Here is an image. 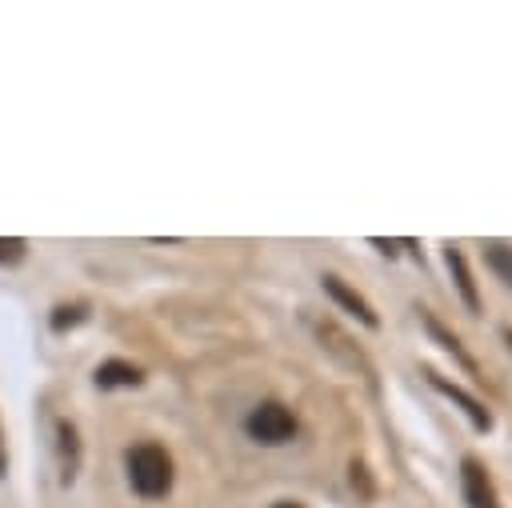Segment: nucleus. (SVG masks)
Here are the masks:
<instances>
[{
	"mask_svg": "<svg viewBox=\"0 0 512 508\" xmlns=\"http://www.w3.org/2000/svg\"><path fill=\"white\" fill-rule=\"evenodd\" d=\"M24 252H28L24 236H0V264H20Z\"/></svg>",
	"mask_w": 512,
	"mask_h": 508,
	"instance_id": "12",
	"label": "nucleus"
},
{
	"mask_svg": "<svg viewBox=\"0 0 512 508\" xmlns=\"http://www.w3.org/2000/svg\"><path fill=\"white\" fill-rule=\"evenodd\" d=\"M84 320H88V308L84 304H56L52 316H48V328L52 332H68V328H76Z\"/></svg>",
	"mask_w": 512,
	"mask_h": 508,
	"instance_id": "11",
	"label": "nucleus"
},
{
	"mask_svg": "<svg viewBox=\"0 0 512 508\" xmlns=\"http://www.w3.org/2000/svg\"><path fill=\"white\" fill-rule=\"evenodd\" d=\"M92 384H96L100 392H116V388H140V384H144V368H140V364H132V360L112 356V360H100V364H96Z\"/></svg>",
	"mask_w": 512,
	"mask_h": 508,
	"instance_id": "6",
	"label": "nucleus"
},
{
	"mask_svg": "<svg viewBox=\"0 0 512 508\" xmlns=\"http://www.w3.org/2000/svg\"><path fill=\"white\" fill-rule=\"evenodd\" d=\"M484 264L512 288V244H500V240H488L484 244Z\"/></svg>",
	"mask_w": 512,
	"mask_h": 508,
	"instance_id": "10",
	"label": "nucleus"
},
{
	"mask_svg": "<svg viewBox=\"0 0 512 508\" xmlns=\"http://www.w3.org/2000/svg\"><path fill=\"white\" fill-rule=\"evenodd\" d=\"M296 412L288 408V404H280V400H260L256 408H248V416H244V432H248V440H256V444H264V448H280V444H288L292 436H296Z\"/></svg>",
	"mask_w": 512,
	"mask_h": 508,
	"instance_id": "2",
	"label": "nucleus"
},
{
	"mask_svg": "<svg viewBox=\"0 0 512 508\" xmlns=\"http://www.w3.org/2000/svg\"><path fill=\"white\" fill-rule=\"evenodd\" d=\"M424 376H428V384H432L440 396H448V400L468 416V424H472L476 432H492V412H488V404H484V400H476L468 388L452 384V380H448V376H440L436 368H424Z\"/></svg>",
	"mask_w": 512,
	"mask_h": 508,
	"instance_id": "4",
	"label": "nucleus"
},
{
	"mask_svg": "<svg viewBox=\"0 0 512 508\" xmlns=\"http://www.w3.org/2000/svg\"><path fill=\"white\" fill-rule=\"evenodd\" d=\"M56 460H60V480L72 484L76 480V468H80V436H76V424L72 420H60L56 424Z\"/></svg>",
	"mask_w": 512,
	"mask_h": 508,
	"instance_id": "9",
	"label": "nucleus"
},
{
	"mask_svg": "<svg viewBox=\"0 0 512 508\" xmlns=\"http://www.w3.org/2000/svg\"><path fill=\"white\" fill-rule=\"evenodd\" d=\"M272 508H304V504H300V500H276Z\"/></svg>",
	"mask_w": 512,
	"mask_h": 508,
	"instance_id": "16",
	"label": "nucleus"
},
{
	"mask_svg": "<svg viewBox=\"0 0 512 508\" xmlns=\"http://www.w3.org/2000/svg\"><path fill=\"white\" fill-rule=\"evenodd\" d=\"M124 472H128V488L140 500H164L172 492L176 468H172V452L156 440H140L124 452Z\"/></svg>",
	"mask_w": 512,
	"mask_h": 508,
	"instance_id": "1",
	"label": "nucleus"
},
{
	"mask_svg": "<svg viewBox=\"0 0 512 508\" xmlns=\"http://www.w3.org/2000/svg\"><path fill=\"white\" fill-rule=\"evenodd\" d=\"M364 488V496H372V484H368V476H364V464H352V488Z\"/></svg>",
	"mask_w": 512,
	"mask_h": 508,
	"instance_id": "13",
	"label": "nucleus"
},
{
	"mask_svg": "<svg viewBox=\"0 0 512 508\" xmlns=\"http://www.w3.org/2000/svg\"><path fill=\"white\" fill-rule=\"evenodd\" d=\"M444 264H448V272H452V284H456L464 308L476 316V312H480V288H476V280H472V268H468V260H464V248H460V244H444Z\"/></svg>",
	"mask_w": 512,
	"mask_h": 508,
	"instance_id": "7",
	"label": "nucleus"
},
{
	"mask_svg": "<svg viewBox=\"0 0 512 508\" xmlns=\"http://www.w3.org/2000/svg\"><path fill=\"white\" fill-rule=\"evenodd\" d=\"M320 288H324V292H328V296H332V300H336V304H340L348 316H356L364 328H380L376 308H372V304H368V300H364V296H360L352 284H344L340 276H332V272H328V276H320Z\"/></svg>",
	"mask_w": 512,
	"mask_h": 508,
	"instance_id": "5",
	"label": "nucleus"
},
{
	"mask_svg": "<svg viewBox=\"0 0 512 508\" xmlns=\"http://www.w3.org/2000/svg\"><path fill=\"white\" fill-rule=\"evenodd\" d=\"M460 496H464L468 508H504L488 464L480 456H472V452L460 460Z\"/></svg>",
	"mask_w": 512,
	"mask_h": 508,
	"instance_id": "3",
	"label": "nucleus"
},
{
	"mask_svg": "<svg viewBox=\"0 0 512 508\" xmlns=\"http://www.w3.org/2000/svg\"><path fill=\"white\" fill-rule=\"evenodd\" d=\"M8 472V448H4V428H0V476Z\"/></svg>",
	"mask_w": 512,
	"mask_h": 508,
	"instance_id": "15",
	"label": "nucleus"
},
{
	"mask_svg": "<svg viewBox=\"0 0 512 508\" xmlns=\"http://www.w3.org/2000/svg\"><path fill=\"white\" fill-rule=\"evenodd\" d=\"M372 244H376L384 256H396V244H392V240H380V236H372Z\"/></svg>",
	"mask_w": 512,
	"mask_h": 508,
	"instance_id": "14",
	"label": "nucleus"
},
{
	"mask_svg": "<svg viewBox=\"0 0 512 508\" xmlns=\"http://www.w3.org/2000/svg\"><path fill=\"white\" fill-rule=\"evenodd\" d=\"M420 320H424V328H428V336H432V340H436V344H440L444 352H452V360H456V364H460V368H464L468 376H480V368H476V360L468 356V348L460 344V336H456V332H448V328H444V324H440V320H436V316H432L428 308H420Z\"/></svg>",
	"mask_w": 512,
	"mask_h": 508,
	"instance_id": "8",
	"label": "nucleus"
},
{
	"mask_svg": "<svg viewBox=\"0 0 512 508\" xmlns=\"http://www.w3.org/2000/svg\"><path fill=\"white\" fill-rule=\"evenodd\" d=\"M504 340H508V348H512V328H504Z\"/></svg>",
	"mask_w": 512,
	"mask_h": 508,
	"instance_id": "17",
	"label": "nucleus"
}]
</instances>
